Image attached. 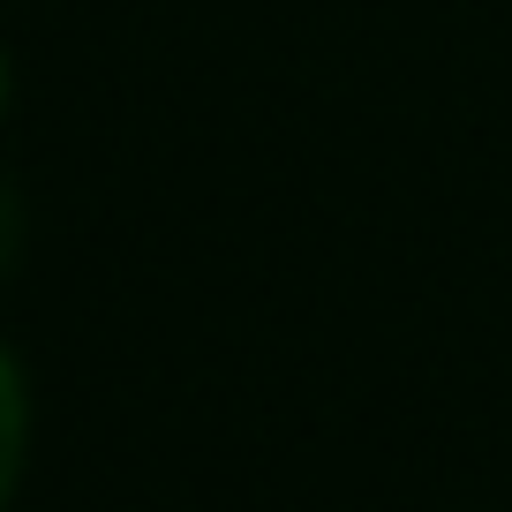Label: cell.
I'll list each match as a JSON object with an SVG mask.
<instances>
[{
    "label": "cell",
    "mask_w": 512,
    "mask_h": 512,
    "mask_svg": "<svg viewBox=\"0 0 512 512\" xmlns=\"http://www.w3.org/2000/svg\"><path fill=\"white\" fill-rule=\"evenodd\" d=\"M23 445H31V400H23V369L0 354V512H8V497H16Z\"/></svg>",
    "instance_id": "obj_1"
},
{
    "label": "cell",
    "mask_w": 512,
    "mask_h": 512,
    "mask_svg": "<svg viewBox=\"0 0 512 512\" xmlns=\"http://www.w3.org/2000/svg\"><path fill=\"white\" fill-rule=\"evenodd\" d=\"M16 256H23V204H16V189L0 181V279H8Z\"/></svg>",
    "instance_id": "obj_2"
},
{
    "label": "cell",
    "mask_w": 512,
    "mask_h": 512,
    "mask_svg": "<svg viewBox=\"0 0 512 512\" xmlns=\"http://www.w3.org/2000/svg\"><path fill=\"white\" fill-rule=\"evenodd\" d=\"M8 83H16V76H8V53H0V113H8Z\"/></svg>",
    "instance_id": "obj_3"
}]
</instances>
